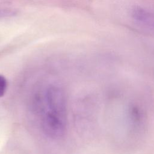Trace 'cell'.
Listing matches in <instances>:
<instances>
[{"mask_svg": "<svg viewBox=\"0 0 154 154\" xmlns=\"http://www.w3.org/2000/svg\"><path fill=\"white\" fill-rule=\"evenodd\" d=\"M132 19L138 24L149 28H154V14L139 6L134 7L131 11Z\"/></svg>", "mask_w": 154, "mask_h": 154, "instance_id": "cell-2", "label": "cell"}, {"mask_svg": "<svg viewBox=\"0 0 154 154\" xmlns=\"http://www.w3.org/2000/svg\"><path fill=\"white\" fill-rule=\"evenodd\" d=\"M16 13V10L12 8L0 7V19L13 16L15 15Z\"/></svg>", "mask_w": 154, "mask_h": 154, "instance_id": "cell-3", "label": "cell"}, {"mask_svg": "<svg viewBox=\"0 0 154 154\" xmlns=\"http://www.w3.org/2000/svg\"><path fill=\"white\" fill-rule=\"evenodd\" d=\"M7 87V81L5 78L0 75V97L4 95Z\"/></svg>", "mask_w": 154, "mask_h": 154, "instance_id": "cell-4", "label": "cell"}, {"mask_svg": "<svg viewBox=\"0 0 154 154\" xmlns=\"http://www.w3.org/2000/svg\"><path fill=\"white\" fill-rule=\"evenodd\" d=\"M43 99L42 129L48 137L53 138H60L64 135L67 126V108L64 93L60 88L52 86L46 90Z\"/></svg>", "mask_w": 154, "mask_h": 154, "instance_id": "cell-1", "label": "cell"}]
</instances>
